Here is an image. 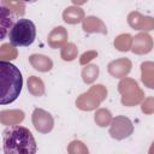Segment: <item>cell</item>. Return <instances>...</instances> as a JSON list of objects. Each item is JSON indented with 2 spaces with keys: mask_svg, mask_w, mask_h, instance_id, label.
Returning a JSON list of instances; mask_svg holds the SVG:
<instances>
[{
  "mask_svg": "<svg viewBox=\"0 0 154 154\" xmlns=\"http://www.w3.org/2000/svg\"><path fill=\"white\" fill-rule=\"evenodd\" d=\"M36 37L35 24L26 18H19L14 22L8 31V38L14 47H26L30 46Z\"/></svg>",
  "mask_w": 154,
  "mask_h": 154,
  "instance_id": "obj_3",
  "label": "cell"
},
{
  "mask_svg": "<svg viewBox=\"0 0 154 154\" xmlns=\"http://www.w3.org/2000/svg\"><path fill=\"white\" fill-rule=\"evenodd\" d=\"M13 16L11 14L10 10L6 8L5 6H1V20H0V25H1V34H0V40H4L7 30L12 28L13 23Z\"/></svg>",
  "mask_w": 154,
  "mask_h": 154,
  "instance_id": "obj_4",
  "label": "cell"
},
{
  "mask_svg": "<svg viewBox=\"0 0 154 154\" xmlns=\"http://www.w3.org/2000/svg\"><path fill=\"white\" fill-rule=\"evenodd\" d=\"M2 148L5 154H34L37 152L31 131L20 125H12L4 130Z\"/></svg>",
  "mask_w": 154,
  "mask_h": 154,
  "instance_id": "obj_1",
  "label": "cell"
},
{
  "mask_svg": "<svg viewBox=\"0 0 154 154\" xmlns=\"http://www.w3.org/2000/svg\"><path fill=\"white\" fill-rule=\"evenodd\" d=\"M23 77L19 69L10 61H0V103L8 105L17 100L22 91Z\"/></svg>",
  "mask_w": 154,
  "mask_h": 154,
  "instance_id": "obj_2",
  "label": "cell"
},
{
  "mask_svg": "<svg viewBox=\"0 0 154 154\" xmlns=\"http://www.w3.org/2000/svg\"><path fill=\"white\" fill-rule=\"evenodd\" d=\"M23 2H29V4H32V2H36L37 0H22Z\"/></svg>",
  "mask_w": 154,
  "mask_h": 154,
  "instance_id": "obj_5",
  "label": "cell"
}]
</instances>
